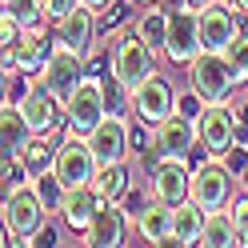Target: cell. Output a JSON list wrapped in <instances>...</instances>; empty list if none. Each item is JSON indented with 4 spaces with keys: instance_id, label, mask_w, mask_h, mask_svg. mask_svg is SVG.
Returning a JSON list of instances; mask_svg holds the SVG:
<instances>
[{
    "instance_id": "obj_1",
    "label": "cell",
    "mask_w": 248,
    "mask_h": 248,
    "mask_svg": "<svg viewBox=\"0 0 248 248\" xmlns=\"http://www.w3.org/2000/svg\"><path fill=\"white\" fill-rule=\"evenodd\" d=\"M108 72L132 96V88L156 72V48H148L136 32H120L112 40V52H108Z\"/></svg>"
},
{
    "instance_id": "obj_2",
    "label": "cell",
    "mask_w": 248,
    "mask_h": 248,
    "mask_svg": "<svg viewBox=\"0 0 248 248\" xmlns=\"http://www.w3.org/2000/svg\"><path fill=\"white\" fill-rule=\"evenodd\" d=\"M188 84L204 96V104H232L236 92H240V80H236V72H232L228 56L212 52V48H204L188 64Z\"/></svg>"
},
{
    "instance_id": "obj_3",
    "label": "cell",
    "mask_w": 248,
    "mask_h": 248,
    "mask_svg": "<svg viewBox=\"0 0 248 248\" xmlns=\"http://www.w3.org/2000/svg\"><path fill=\"white\" fill-rule=\"evenodd\" d=\"M236 188H240V180L224 164V156H208V160L192 164V192L188 196L196 200L200 208H208V212L228 208L232 200H236Z\"/></svg>"
},
{
    "instance_id": "obj_4",
    "label": "cell",
    "mask_w": 248,
    "mask_h": 248,
    "mask_svg": "<svg viewBox=\"0 0 248 248\" xmlns=\"http://www.w3.org/2000/svg\"><path fill=\"white\" fill-rule=\"evenodd\" d=\"M176 92L180 88L168 80V72H152L148 80H140L132 88V96H128L136 124H140V128H156L160 120H168L176 112Z\"/></svg>"
},
{
    "instance_id": "obj_5",
    "label": "cell",
    "mask_w": 248,
    "mask_h": 248,
    "mask_svg": "<svg viewBox=\"0 0 248 248\" xmlns=\"http://www.w3.org/2000/svg\"><path fill=\"white\" fill-rule=\"evenodd\" d=\"M108 116V84L96 80V76H84L76 84L72 100L64 104V132H76V136H88L96 124Z\"/></svg>"
},
{
    "instance_id": "obj_6",
    "label": "cell",
    "mask_w": 248,
    "mask_h": 248,
    "mask_svg": "<svg viewBox=\"0 0 248 248\" xmlns=\"http://www.w3.org/2000/svg\"><path fill=\"white\" fill-rule=\"evenodd\" d=\"M52 172L60 176V184H64V188H84V184L96 180L100 160H96V152H92L88 136H76V132H64V136H60Z\"/></svg>"
},
{
    "instance_id": "obj_7",
    "label": "cell",
    "mask_w": 248,
    "mask_h": 248,
    "mask_svg": "<svg viewBox=\"0 0 248 248\" xmlns=\"http://www.w3.org/2000/svg\"><path fill=\"white\" fill-rule=\"evenodd\" d=\"M4 212V228H12L16 236H24L28 244H36V236H40V228L48 224V208H44V200H40V192L32 188V184H24V188H12V192H4V204H0Z\"/></svg>"
},
{
    "instance_id": "obj_8",
    "label": "cell",
    "mask_w": 248,
    "mask_h": 248,
    "mask_svg": "<svg viewBox=\"0 0 248 248\" xmlns=\"http://www.w3.org/2000/svg\"><path fill=\"white\" fill-rule=\"evenodd\" d=\"M200 52H204V40H200V12L192 4L168 12V40H164L160 56L168 64H176V68H188Z\"/></svg>"
},
{
    "instance_id": "obj_9",
    "label": "cell",
    "mask_w": 248,
    "mask_h": 248,
    "mask_svg": "<svg viewBox=\"0 0 248 248\" xmlns=\"http://www.w3.org/2000/svg\"><path fill=\"white\" fill-rule=\"evenodd\" d=\"M148 144L156 152V160H192V152L200 144V128H196V120L172 112L156 128H148Z\"/></svg>"
},
{
    "instance_id": "obj_10",
    "label": "cell",
    "mask_w": 248,
    "mask_h": 248,
    "mask_svg": "<svg viewBox=\"0 0 248 248\" xmlns=\"http://www.w3.org/2000/svg\"><path fill=\"white\" fill-rule=\"evenodd\" d=\"M88 144L92 152H96V160L100 164H124L132 156V116H124V112H108L96 128L88 132Z\"/></svg>"
},
{
    "instance_id": "obj_11",
    "label": "cell",
    "mask_w": 248,
    "mask_h": 248,
    "mask_svg": "<svg viewBox=\"0 0 248 248\" xmlns=\"http://www.w3.org/2000/svg\"><path fill=\"white\" fill-rule=\"evenodd\" d=\"M240 32H244V12L236 0H212L208 8H200V40H204V48L224 52Z\"/></svg>"
},
{
    "instance_id": "obj_12",
    "label": "cell",
    "mask_w": 248,
    "mask_h": 248,
    "mask_svg": "<svg viewBox=\"0 0 248 248\" xmlns=\"http://www.w3.org/2000/svg\"><path fill=\"white\" fill-rule=\"evenodd\" d=\"M84 76H88L84 56H80V52H72V48H64V44H56L52 56L44 60V68H40V84L48 88L60 104H68V100H72V92H76V84H80Z\"/></svg>"
},
{
    "instance_id": "obj_13",
    "label": "cell",
    "mask_w": 248,
    "mask_h": 248,
    "mask_svg": "<svg viewBox=\"0 0 248 248\" xmlns=\"http://www.w3.org/2000/svg\"><path fill=\"white\" fill-rule=\"evenodd\" d=\"M192 192V168L188 160H156L148 168V196L164 200V204H180V200H188Z\"/></svg>"
},
{
    "instance_id": "obj_14",
    "label": "cell",
    "mask_w": 248,
    "mask_h": 248,
    "mask_svg": "<svg viewBox=\"0 0 248 248\" xmlns=\"http://www.w3.org/2000/svg\"><path fill=\"white\" fill-rule=\"evenodd\" d=\"M200 128V148L208 156H224L236 144V124H232V104H208L196 120Z\"/></svg>"
},
{
    "instance_id": "obj_15",
    "label": "cell",
    "mask_w": 248,
    "mask_h": 248,
    "mask_svg": "<svg viewBox=\"0 0 248 248\" xmlns=\"http://www.w3.org/2000/svg\"><path fill=\"white\" fill-rule=\"evenodd\" d=\"M56 48V36H48V28H40V32H24L20 44L4 56V72H28V76H40L44 60L52 56Z\"/></svg>"
},
{
    "instance_id": "obj_16",
    "label": "cell",
    "mask_w": 248,
    "mask_h": 248,
    "mask_svg": "<svg viewBox=\"0 0 248 248\" xmlns=\"http://www.w3.org/2000/svg\"><path fill=\"white\" fill-rule=\"evenodd\" d=\"M96 28H100V24H96V12L80 4L76 12H68L64 20L52 24V36H56V44H64V48L88 56V52H92V36H96Z\"/></svg>"
},
{
    "instance_id": "obj_17",
    "label": "cell",
    "mask_w": 248,
    "mask_h": 248,
    "mask_svg": "<svg viewBox=\"0 0 248 248\" xmlns=\"http://www.w3.org/2000/svg\"><path fill=\"white\" fill-rule=\"evenodd\" d=\"M20 108H24L28 124H32V132H40V136H52V132H56V124L64 120V104H60V100H56L40 80L28 88V96L20 100Z\"/></svg>"
},
{
    "instance_id": "obj_18",
    "label": "cell",
    "mask_w": 248,
    "mask_h": 248,
    "mask_svg": "<svg viewBox=\"0 0 248 248\" xmlns=\"http://www.w3.org/2000/svg\"><path fill=\"white\" fill-rule=\"evenodd\" d=\"M96 208H100V192L92 188V184H84V188H68L64 192V204H60V224H64L68 232H84L92 228V220H96Z\"/></svg>"
},
{
    "instance_id": "obj_19",
    "label": "cell",
    "mask_w": 248,
    "mask_h": 248,
    "mask_svg": "<svg viewBox=\"0 0 248 248\" xmlns=\"http://www.w3.org/2000/svg\"><path fill=\"white\" fill-rule=\"evenodd\" d=\"M124 208L116 204V200H100V208H96V220H92V228L84 232V240L80 244H92V248H116L124 244Z\"/></svg>"
},
{
    "instance_id": "obj_20",
    "label": "cell",
    "mask_w": 248,
    "mask_h": 248,
    "mask_svg": "<svg viewBox=\"0 0 248 248\" xmlns=\"http://www.w3.org/2000/svg\"><path fill=\"white\" fill-rule=\"evenodd\" d=\"M132 224H136L144 244H172V204H164L156 196L144 200V208L136 212Z\"/></svg>"
},
{
    "instance_id": "obj_21",
    "label": "cell",
    "mask_w": 248,
    "mask_h": 248,
    "mask_svg": "<svg viewBox=\"0 0 248 248\" xmlns=\"http://www.w3.org/2000/svg\"><path fill=\"white\" fill-rule=\"evenodd\" d=\"M32 136H36V132H32V124H28L24 108L4 100V108H0V140H4V156H16Z\"/></svg>"
},
{
    "instance_id": "obj_22",
    "label": "cell",
    "mask_w": 248,
    "mask_h": 248,
    "mask_svg": "<svg viewBox=\"0 0 248 248\" xmlns=\"http://www.w3.org/2000/svg\"><path fill=\"white\" fill-rule=\"evenodd\" d=\"M208 208H200L196 200H180L172 208V244H200V232H204Z\"/></svg>"
},
{
    "instance_id": "obj_23",
    "label": "cell",
    "mask_w": 248,
    "mask_h": 248,
    "mask_svg": "<svg viewBox=\"0 0 248 248\" xmlns=\"http://www.w3.org/2000/svg\"><path fill=\"white\" fill-rule=\"evenodd\" d=\"M132 32L140 36L148 48H156L164 52V40H168V8H156V4H148L140 16L132 20Z\"/></svg>"
},
{
    "instance_id": "obj_24",
    "label": "cell",
    "mask_w": 248,
    "mask_h": 248,
    "mask_svg": "<svg viewBox=\"0 0 248 248\" xmlns=\"http://www.w3.org/2000/svg\"><path fill=\"white\" fill-rule=\"evenodd\" d=\"M200 244H204V248H232V244H240V236H236V220H232L228 208L208 212L204 232H200Z\"/></svg>"
},
{
    "instance_id": "obj_25",
    "label": "cell",
    "mask_w": 248,
    "mask_h": 248,
    "mask_svg": "<svg viewBox=\"0 0 248 248\" xmlns=\"http://www.w3.org/2000/svg\"><path fill=\"white\" fill-rule=\"evenodd\" d=\"M92 188L100 192V200H124V192L132 188V172H128V160L124 164H100L96 180H92Z\"/></svg>"
},
{
    "instance_id": "obj_26",
    "label": "cell",
    "mask_w": 248,
    "mask_h": 248,
    "mask_svg": "<svg viewBox=\"0 0 248 248\" xmlns=\"http://www.w3.org/2000/svg\"><path fill=\"white\" fill-rule=\"evenodd\" d=\"M56 148H60V140H52V136H32V140H28L16 156L28 164V172L32 176H40V172H52V164H56Z\"/></svg>"
},
{
    "instance_id": "obj_27",
    "label": "cell",
    "mask_w": 248,
    "mask_h": 248,
    "mask_svg": "<svg viewBox=\"0 0 248 248\" xmlns=\"http://www.w3.org/2000/svg\"><path fill=\"white\" fill-rule=\"evenodd\" d=\"M4 12L24 28V32H40V28L52 24L48 12H44V0H4Z\"/></svg>"
},
{
    "instance_id": "obj_28",
    "label": "cell",
    "mask_w": 248,
    "mask_h": 248,
    "mask_svg": "<svg viewBox=\"0 0 248 248\" xmlns=\"http://www.w3.org/2000/svg\"><path fill=\"white\" fill-rule=\"evenodd\" d=\"M224 56H228V64H232V72H236V80H240V88H248V28L236 36L224 48Z\"/></svg>"
},
{
    "instance_id": "obj_29",
    "label": "cell",
    "mask_w": 248,
    "mask_h": 248,
    "mask_svg": "<svg viewBox=\"0 0 248 248\" xmlns=\"http://www.w3.org/2000/svg\"><path fill=\"white\" fill-rule=\"evenodd\" d=\"M24 184H32V172H28V164H24L20 156H4V192L24 188Z\"/></svg>"
},
{
    "instance_id": "obj_30",
    "label": "cell",
    "mask_w": 248,
    "mask_h": 248,
    "mask_svg": "<svg viewBox=\"0 0 248 248\" xmlns=\"http://www.w3.org/2000/svg\"><path fill=\"white\" fill-rule=\"evenodd\" d=\"M128 8H136L132 0H116V4H108L100 16H96V24H100V32H116V28L128 20Z\"/></svg>"
},
{
    "instance_id": "obj_31",
    "label": "cell",
    "mask_w": 248,
    "mask_h": 248,
    "mask_svg": "<svg viewBox=\"0 0 248 248\" xmlns=\"http://www.w3.org/2000/svg\"><path fill=\"white\" fill-rule=\"evenodd\" d=\"M204 96H200V92L188 84V88H184V92H176V112L180 116H188V120H200V112H204Z\"/></svg>"
},
{
    "instance_id": "obj_32",
    "label": "cell",
    "mask_w": 248,
    "mask_h": 248,
    "mask_svg": "<svg viewBox=\"0 0 248 248\" xmlns=\"http://www.w3.org/2000/svg\"><path fill=\"white\" fill-rule=\"evenodd\" d=\"M228 212H232V220H236L240 244H248V192H236V200L228 204Z\"/></svg>"
},
{
    "instance_id": "obj_33",
    "label": "cell",
    "mask_w": 248,
    "mask_h": 248,
    "mask_svg": "<svg viewBox=\"0 0 248 248\" xmlns=\"http://www.w3.org/2000/svg\"><path fill=\"white\" fill-rule=\"evenodd\" d=\"M20 36H24V28H20L16 20H12L8 12H4V16H0V48H4V56H8V52L20 44Z\"/></svg>"
},
{
    "instance_id": "obj_34",
    "label": "cell",
    "mask_w": 248,
    "mask_h": 248,
    "mask_svg": "<svg viewBox=\"0 0 248 248\" xmlns=\"http://www.w3.org/2000/svg\"><path fill=\"white\" fill-rule=\"evenodd\" d=\"M232 124H236V144L248 148V100H232Z\"/></svg>"
},
{
    "instance_id": "obj_35",
    "label": "cell",
    "mask_w": 248,
    "mask_h": 248,
    "mask_svg": "<svg viewBox=\"0 0 248 248\" xmlns=\"http://www.w3.org/2000/svg\"><path fill=\"white\" fill-rule=\"evenodd\" d=\"M80 8V0H44V12H48V20L56 24V20H64L68 12H76Z\"/></svg>"
},
{
    "instance_id": "obj_36",
    "label": "cell",
    "mask_w": 248,
    "mask_h": 248,
    "mask_svg": "<svg viewBox=\"0 0 248 248\" xmlns=\"http://www.w3.org/2000/svg\"><path fill=\"white\" fill-rule=\"evenodd\" d=\"M120 208H124V216H128V220H136V212L144 208V196L136 192V188H128V192H124V200H120Z\"/></svg>"
},
{
    "instance_id": "obj_37",
    "label": "cell",
    "mask_w": 248,
    "mask_h": 248,
    "mask_svg": "<svg viewBox=\"0 0 248 248\" xmlns=\"http://www.w3.org/2000/svg\"><path fill=\"white\" fill-rule=\"evenodd\" d=\"M80 4H84V8H92V12H96V16H100V12H104L108 4H116V0H80Z\"/></svg>"
},
{
    "instance_id": "obj_38",
    "label": "cell",
    "mask_w": 248,
    "mask_h": 248,
    "mask_svg": "<svg viewBox=\"0 0 248 248\" xmlns=\"http://www.w3.org/2000/svg\"><path fill=\"white\" fill-rule=\"evenodd\" d=\"M188 4H192V8L200 12V8H208V4H212V0H188Z\"/></svg>"
},
{
    "instance_id": "obj_39",
    "label": "cell",
    "mask_w": 248,
    "mask_h": 248,
    "mask_svg": "<svg viewBox=\"0 0 248 248\" xmlns=\"http://www.w3.org/2000/svg\"><path fill=\"white\" fill-rule=\"evenodd\" d=\"M132 4H136V8H148V4H156V0H132Z\"/></svg>"
},
{
    "instance_id": "obj_40",
    "label": "cell",
    "mask_w": 248,
    "mask_h": 248,
    "mask_svg": "<svg viewBox=\"0 0 248 248\" xmlns=\"http://www.w3.org/2000/svg\"><path fill=\"white\" fill-rule=\"evenodd\" d=\"M236 4H240V12H244V16H248V0H236Z\"/></svg>"
},
{
    "instance_id": "obj_41",
    "label": "cell",
    "mask_w": 248,
    "mask_h": 248,
    "mask_svg": "<svg viewBox=\"0 0 248 248\" xmlns=\"http://www.w3.org/2000/svg\"><path fill=\"white\" fill-rule=\"evenodd\" d=\"M244 100H248V88H244Z\"/></svg>"
},
{
    "instance_id": "obj_42",
    "label": "cell",
    "mask_w": 248,
    "mask_h": 248,
    "mask_svg": "<svg viewBox=\"0 0 248 248\" xmlns=\"http://www.w3.org/2000/svg\"><path fill=\"white\" fill-rule=\"evenodd\" d=\"M244 188H248V180H244Z\"/></svg>"
}]
</instances>
